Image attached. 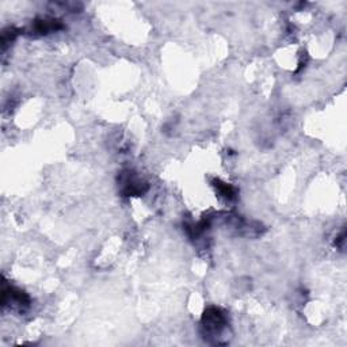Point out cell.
Segmentation results:
<instances>
[{"instance_id": "6da1fadb", "label": "cell", "mask_w": 347, "mask_h": 347, "mask_svg": "<svg viewBox=\"0 0 347 347\" xmlns=\"http://www.w3.org/2000/svg\"><path fill=\"white\" fill-rule=\"evenodd\" d=\"M202 328L205 330V335L208 338H213L218 342L221 334L226 328L225 313L218 308H209L202 317Z\"/></svg>"}, {"instance_id": "7a4b0ae2", "label": "cell", "mask_w": 347, "mask_h": 347, "mask_svg": "<svg viewBox=\"0 0 347 347\" xmlns=\"http://www.w3.org/2000/svg\"><path fill=\"white\" fill-rule=\"evenodd\" d=\"M124 193L126 195H134V194L142 193V183L141 181H138L137 178H134L133 175L128 174L124 179Z\"/></svg>"}, {"instance_id": "3957f363", "label": "cell", "mask_w": 347, "mask_h": 347, "mask_svg": "<svg viewBox=\"0 0 347 347\" xmlns=\"http://www.w3.org/2000/svg\"><path fill=\"white\" fill-rule=\"evenodd\" d=\"M218 185H216L218 187V190H220V193L222 194V197H225L226 199H232L235 195V191L234 189L230 187V186L225 185V183H221V182L217 181Z\"/></svg>"}]
</instances>
